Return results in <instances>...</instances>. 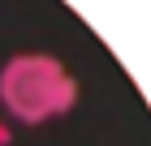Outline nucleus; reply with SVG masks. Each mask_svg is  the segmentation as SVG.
<instances>
[{"label":"nucleus","mask_w":151,"mask_h":146,"mask_svg":"<svg viewBox=\"0 0 151 146\" xmlns=\"http://www.w3.org/2000/svg\"><path fill=\"white\" fill-rule=\"evenodd\" d=\"M78 78L52 52H13L0 65V108L17 125H47L73 112Z\"/></svg>","instance_id":"f257e3e1"},{"label":"nucleus","mask_w":151,"mask_h":146,"mask_svg":"<svg viewBox=\"0 0 151 146\" xmlns=\"http://www.w3.org/2000/svg\"><path fill=\"white\" fill-rule=\"evenodd\" d=\"M13 142V129H9V120H0V146H9Z\"/></svg>","instance_id":"f03ea898"}]
</instances>
